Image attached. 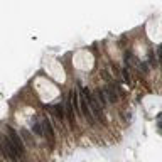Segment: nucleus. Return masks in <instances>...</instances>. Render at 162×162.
Returning <instances> with one entry per match:
<instances>
[{"instance_id":"obj_1","label":"nucleus","mask_w":162,"mask_h":162,"mask_svg":"<svg viewBox=\"0 0 162 162\" xmlns=\"http://www.w3.org/2000/svg\"><path fill=\"white\" fill-rule=\"evenodd\" d=\"M83 95L86 96V100H88V105H89V110H91V113H95L96 117H98L101 122H103V120H105V118H103V108H101L98 98H96L95 95H91L88 88H83Z\"/></svg>"},{"instance_id":"obj_5","label":"nucleus","mask_w":162,"mask_h":162,"mask_svg":"<svg viewBox=\"0 0 162 162\" xmlns=\"http://www.w3.org/2000/svg\"><path fill=\"white\" fill-rule=\"evenodd\" d=\"M66 108H64V110H66V113H68V117H69V125H71V127H74V108H73V101H71V96H69V98H68L66 100Z\"/></svg>"},{"instance_id":"obj_13","label":"nucleus","mask_w":162,"mask_h":162,"mask_svg":"<svg viewBox=\"0 0 162 162\" xmlns=\"http://www.w3.org/2000/svg\"><path fill=\"white\" fill-rule=\"evenodd\" d=\"M157 52H159V59H160V64H162V44L157 46Z\"/></svg>"},{"instance_id":"obj_6","label":"nucleus","mask_w":162,"mask_h":162,"mask_svg":"<svg viewBox=\"0 0 162 162\" xmlns=\"http://www.w3.org/2000/svg\"><path fill=\"white\" fill-rule=\"evenodd\" d=\"M103 93H105L106 100L110 101V103H117V101H118V95L115 93V89H113L112 84H110V86H106V88H103Z\"/></svg>"},{"instance_id":"obj_11","label":"nucleus","mask_w":162,"mask_h":162,"mask_svg":"<svg viewBox=\"0 0 162 162\" xmlns=\"http://www.w3.org/2000/svg\"><path fill=\"white\" fill-rule=\"evenodd\" d=\"M101 76H103V79H106V81H110V83H113V78H112V74L108 73L106 69H103V71H101Z\"/></svg>"},{"instance_id":"obj_7","label":"nucleus","mask_w":162,"mask_h":162,"mask_svg":"<svg viewBox=\"0 0 162 162\" xmlns=\"http://www.w3.org/2000/svg\"><path fill=\"white\" fill-rule=\"evenodd\" d=\"M42 127H44V134H46V137L47 139H52L54 137V132H52V127H51V122L49 120H44V123H42Z\"/></svg>"},{"instance_id":"obj_8","label":"nucleus","mask_w":162,"mask_h":162,"mask_svg":"<svg viewBox=\"0 0 162 162\" xmlns=\"http://www.w3.org/2000/svg\"><path fill=\"white\" fill-rule=\"evenodd\" d=\"M51 110L54 112V115H56L59 120H64V108H62L61 105H54V106H51Z\"/></svg>"},{"instance_id":"obj_10","label":"nucleus","mask_w":162,"mask_h":162,"mask_svg":"<svg viewBox=\"0 0 162 162\" xmlns=\"http://www.w3.org/2000/svg\"><path fill=\"white\" fill-rule=\"evenodd\" d=\"M32 130H34V134H37V135H42V134H44V127H42L39 122H34Z\"/></svg>"},{"instance_id":"obj_3","label":"nucleus","mask_w":162,"mask_h":162,"mask_svg":"<svg viewBox=\"0 0 162 162\" xmlns=\"http://www.w3.org/2000/svg\"><path fill=\"white\" fill-rule=\"evenodd\" d=\"M7 132H9V139L12 140V144L15 145L17 152H19V157L22 159L24 154H25V145H24V142L20 140V135L17 134V132H15L14 128H10V127H7Z\"/></svg>"},{"instance_id":"obj_14","label":"nucleus","mask_w":162,"mask_h":162,"mask_svg":"<svg viewBox=\"0 0 162 162\" xmlns=\"http://www.w3.org/2000/svg\"><path fill=\"white\" fill-rule=\"evenodd\" d=\"M159 128H162V122H159Z\"/></svg>"},{"instance_id":"obj_12","label":"nucleus","mask_w":162,"mask_h":162,"mask_svg":"<svg viewBox=\"0 0 162 162\" xmlns=\"http://www.w3.org/2000/svg\"><path fill=\"white\" fill-rule=\"evenodd\" d=\"M122 74H123V79H125V83H127V84L132 83V81H130V76H128V71H127V69H122Z\"/></svg>"},{"instance_id":"obj_9","label":"nucleus","mask_w":162,"mask_h":162,"mask_svg":"<svg viewBox=\"0 0 162 162\" xmlns=\"http://www.w3.org/2000/svg\"><path fill=\"white\" fill-rule=\"evenodd\" d=\"M20 134H22L24 140H27V144H29V145H34V139H32V135H30V132H29L27 128H24L22 132H20Z\"/></svg>"},{"instance_id":"obj_2","label":"nucleus","mask_w":162,"mask_h":162,"mask_svg":"<svg viewBox=\"0 0 162 162\" xmlns=\"http://www.w3.org/2000/svg\"><path fill=\"white\" fill-rule=\"evenodd\" d=\"M0 142L4 144V155H5L7 159H10V160H14V162H17L19 159H20L15 145L12 144V140L9 139V137H4V135L0 134Z\"/></svg>"},{"instance_id":"obj_4","label":"nucleus","mask_w":162,"mask_h":162,"mask_svg":"<svg viewBox=\"0 0 162 162\" xmlns=\"http://www.w3.org/2000/svg\"><path fill=\"white\" fill-rule=\"evenodd\" d=\"M79 110H81V113L84 115V118L88 120V123H89V125H93V123H95L93 113H91V110H89L88 100H86V96H84V95H79Z\"/></svg>"}]
</instances>
